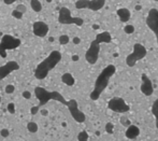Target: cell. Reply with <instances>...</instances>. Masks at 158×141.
<instances>
[{"instance_id": "obj_1", "label": "cell", "mask_w": 158, "mask_h": 141, "mask_svg": "<svg viewBox=\"0 0 158 141\" xmlns=\"http://www.w3.org/2000/svg\"><path fill=\"white\" fill-rule=\"evenodd\" d=\"M116 68L114 65H109L101 71V73L99 74V77L97 78L95 83V87H94V91L92 92L90 94V98L92 100H97L100 95L102 94V92L104 91L107 86L109 85L110 79L113 77V74L115 73Z\"/></svg>"}, {"instance_id": "obj_2", "label": "cell", "mask_w": 158, "mask_h": 141, "mask_svg": "<svg viewBox=\"0 0 158 141\" xmlns=\"http://www.w3.org/2000/svg\"><path fill=\"white\" fill-rule=\"evenodd\" d=\"M111 40H112V37H111L110 32H108V31H103L101 34L97 35L96 39L90 43V47H89V49L86 52V61L92 65L96 64L99 57L100 43H110Z\"/></svg>"}, {"instance_id": "obj_3", "label": "cell", "mask_w": 158, "mask_h": 141, "mask_svg": "<svg viewBox=\"0 0 158 141\" xmlns=\"http://www.w3.org/2000/svg\"><path fill=\"white\" fill-rule=\"evenodd\" d=\"M60 58H61V56H60L59 52H56V51L53 52L49 56V58H47L45 61H43L42 64L38 67V69H37L36 71V77L38 78V79L45 78L47 72H49L52 68H54L56 66L57 63L60 61Z\"/></svg>"}, {"instance_id": "obj_4", "label": "cell", "mask_w": 158, "mask_h": 141, "mask_svg": "<svg viewBox=\"0 0 158 141\" xmlns=\"http://www.w3.org/2000/svg\"><path fill=\"white\" fill-rule=\"evenodd\" d=\"M147 51L145 49L144 45H142L140 43H135L133 45V50L128 56L126 57V64L128 67H133L139 61H141L146 56Z\"/></svg>"}, {"instance_id": "obj_5", "label": "cell", "mask_w": 158, "mask_h": 141, "mask_svg": "<svg viewBox=\"0 0 158 141\" xmlns=\"http://www.w3.org/2000/svg\"><path fill=\"white\" fill-rule=\"evenodd\" d=\"M58 20L60 24H74L76 26H82L84 20L81 17H73L71 16V12L68 8L63 7L59 10Z\"/></svg>"}, {"instance_id": "obj_6", "label": "cell", "mask_w": 158, "mask_h": 141, "mask_svg": "<svg viewBox=\"0 0 158 141\" xmlns=\"http://www.w3.org/2000/svg\"><path fill=\"white\" fill-rule=\"evenodd\" d=\"M108 108L116 113H126L130 110V107L126 104V101L121 97H114L108 102Z\"/></svg>"}, {"instance_id": "obj_7", "label": "cell", "mask_w": 158, "mask_h": 141, "mask_svg": "<svg viewBox=\"0 0 158 141\" xmlns=\"http://www.w3.org/2000/svg\"><path fill=\"white\" fill-rule=\"evenodd\" d=\"M105 0H78L75 2L76 9H90L98 11L104 7Z\"/></svg>"}, {"instance_id": "obj_8", "label": "cell", "mask_w": 158, "mask_h": 141, "mask_svg": "<svg viewBox=\"0 0 158 141\" xmlns=\"http://www.w3.org/2000/svg\"><path fill=\"white\" fill-rule=\"evenodd\" d=\"M146 25L154 32L158 44V10L157 9H151L146 17Z\"/></svg>"}, {"instance_id": "obj_9", "label": "cell", "mask_w": 158, "mask_h": 141, "mask_svg": "<svg viewBox=\"0 0 158 141\" xmlns=\"http://www.w3.org/2000/svg\"><path fill=\"white\" fill-rule=\"evenodd\" d=\"M32 31H33V35L37 36V37H40V38H43L47 36L49 34V25L44 22H36V23H33L32 25Z\"/></svg>"}, {"instance_id": "obj_10", "label": "cell", "mask_w": 158, "mask_h": 141, "mask_svg": "<svg viewBox=\"0 0 158 141\" xmlns=\"http://www.w3.org/2000/svg\"><path fill=\"white\" fill-rule=\"evenodd\" d=\"M141 80H142V83H141L142 94L145 95V96H151V95H153V93H154V86H153V83H152V81L150 80V78L145 73H143L141 77Z\"/></svg>"}, {"instance_id": "obj_11", "label": "cell", "mask_w": 158, "mask_h": 141, "mask_svg": "<svg viewBox=\"0 0 158 141\" xmlns=\"http://www.w3.org/2000/svg\"><path fill=\"white\" fill-rule=\"evenodd\" d=\"M17 68H18V65L16 63H14V61L8 63L4 67H0V79H4L6 75H8V74L10 73L11 71L15 70Z\"/></svg>"}, {"instance_id": "obj_12", "label": "cell", "mask_w": 158, "mask_h": 141, "mask_svg": "<svg viewBox=\"0 0 158 141\" xmlns=\"http://www.w3.org/2000/svg\"><path fill=\"white\" fill-rule=\"evenodd\" d=\"M125 135L126 138H128V139H135L140 135V128L135 125H129L128 128L126 129Z\"/></svg>"}, {"instance_id": "obj_13", "label": "cell", "mask_w": 158, "mask_h": 141, "mask_svg": "<svg viewBox=\"0 0 158 141\" xmlns=\"http://www.w3.org/2000/svg\"><path fill=\"white\" fill-rule=\"evenodd\" d=\"M116 13H117V16L119 17L122 23H126V22H128L130 20V11L128 9H126V8L118 9L116 11Z\"/></svg>"}, {"instance_id": "obj_14", "label": "cell", "mask_w": 158, "mask_h": 141, "mask_svg": "<svg viewBox=\"0 0 158 141\" xmlns=\"http://www.w3.org/2000/svg\"><path fill=\"white\" fill-rule=\"evenodd\" d=\"M61 81H63V83H65L68 86H72L75 83V80H74L73 75L69 72H66V73H63L61 75Z\"/></svg>"}, {"instance_id": "obj_15", "label": "cell", "mask_w": 158, "mask_h": 141, "mask_svg": "<svg viewBox=\"0 0 158 141\" xmlns=\"http://www.w3.org/2000/svg\"><path fill=\"white\" fill-rule=\"evenodd\" d=\"M152 113L155 116V123H156V127L158 129V98L154 101V104L152 106Z\"/></svg>"}, {"instance_id": "obj_16", "label": "cell", "mask_w": 158, "mask_h": 141, "mask_svg": "<svg viewBox=\"0 0 158 141\" xmlns=\"http://www.w3.org/2000/svg\"><path fill=\"white\" fill-rule=\"evenodd\" d=\"M30 6L35 12H41L42 11V4L39 0H30Z\"/></svg>"}, {"instance_id": "obj_17", "label": "cell", "mask_w": 158, "mask_h": 141, "mask_svg": "<svg viewBox=\"0 0 158 141\" xmlns=\"http://www.w3.org/2000/svg\"><path fill=\"white\" fill-rule=\"evenodd\" d=\"M27 129H28L29 133L35 134V133H37V131L39 130V126H38V124H37L36 122H29L27 124Z\"/></svg>"}, {"instance_id": "obj_18", "label": "cell", "mask_w": 158, "mask_h": 141, "mask_svg": "<svg viewBox=\"0 0 158 141\" xmlns=\"http://www.w3.org/2000/svg\"><path fill=\"white\" fill-rule=\"evenodd\" d=\"M88 138H89L88 134L85 130H83L78 136V141H88Z\"/></svg>"}, {"instance_id": "obj_19", "label": "cell", "mask_w": 158, "mask_h": 141, "mask_svg": "<svg viewBox=\"0 0 158 141\" xmlns=\"http://www.w3.org/2000/svg\"><path fill=\"white\" fill-rule=\"evenodd\" d=\"M70 41V38L67 36V35H61L59 37V43L61 45H65V44H68Z\"/></svg>"}, {"instance_id": "obj_20", "label": "cell", "mask_w": 158, "mask_h": 141, "mask_svg": "<svg viewBox=\"0 0 158 141\" xmlns=\"http://www.w3.org/2000/svg\"><path fill=\"white\" fill-rule=\"evenodd\" d=\"M4 91L7 94H13L14 91H15V86H14L13 84H8L6 88H4Z\"/></svg>"}, {"instance_id": "obj_21", "label": "cell", "mask_w": 158, "mask_h": 141, "mask_svg": "<svg viewBox=\"0 0 158 141\" xmlns=\"http://www.w3.org/2000/svg\"><path fill=\"white\" fill-rule=\"evenodd\" d=\"M12 16H13L14 18H16V20H22V18H23V13L15 9V10L12 11Z\"/></svg>"}, {"instance_id": "obj_22", "label": "cell", "mask_w": 158, "mask_h": 141, "mask_svg": "<svg viewBox=\"0 0 158 141\" xmlns=\"http://www.w3.org/2000/svg\"><path fill=\"white\" fill-rule=\"evenodd\" d=\"M124 31H125L126 34L130 35V34H132V32L135 31V27L132 26V25H126L125 28H124Z\"/></svg>"}, {"instance_id": "obj_23", "label": "cell", "mask_w": 158, "mask_h": 141, "mask_svg": "<svg viewBox=\"0 0 158 141\" xmlns=\"http://www.w3.org/2000/svg\"><path fill=\"white\" fill-rule=\"evenodd\" d=\"M114 126H113V124L112 123H108V124L105 125V131L108 133V134H110V135H112L113 134V131H114Z\"/></svg>"}, {"instance_id": "obj_24", "label": "cell", "mask_w": 158, "mask_h": 141, "mask_svg": "<svg viewBox=\"0 0 158 141\" xmlns=\"http://www.w3.org/2000/svg\"><path fill=\"white\" fill-rule=\"evenodd\" d=\"M0 135H1V137L7 138L10 136V130H9L8 128H2V129L0 130Z\"/></svg>"}, {"instance_id": "obj_25", "label": "cell", "mask_w": 158, "mask_h": 141, "mask_svg": "<svg viewBox=\"0 0 158 141\" xmlns=\"http://www.w3.org/2000/svg\"><path fill=\"white\" fill-rule=\"evenodd\" d=\"M8 111L10 112L11 114H14V113H15V106H14V104L10 102V104H8Z\"/></svg>"}, {"instance_id": "obj_26", "label": "cell", "mask_w": 158, "mask_h": 141, "mask_svg": "<svg viewBox=\"0 0 158 141\" xmlns=\"http://www.w3.org/2000/svg\"><path fill=\"white\" fill-rule=\"evenodd\" d=\"M16 10L17 11H20V12H22V13H25L26 12V7L24 6V4H18L17 6V8H16Z\"/></svg>"}, {"instance_id": "obj_27", "label": "cell", "mask_w": 158, "mask_h": 141, "mask_svg": "<svg viewBox=\"0 0 158 141\" xmlns=\"http://www.w3.org/2000/svg\"><path fill=\"white\" fill-rule=\"evenodd\" d=\"M22 95H23V97L25 98V99H30V98H31V93H30L29 91H24Z\"/></svg>"}, {"instance_id": "obj_28", "label": "cell", "mask_w": 158, "mask_h": 141, "mask_svg": "<svg viewBox=\"0 0 158 141\" xmlns=\"http://www.w3.org/2000/svg\"><path fill=\"white\" fill-rule=\"evenodd\" d=\"M40 113H41L43 116H47V115H49V110L43 108V109H41V110H40Z\"/></svg>"}, {"instance_id": "obj_29", "label": "cell", "mask_w": 158, "mask_h": 141, "mask_svg": "<svg viewBox=\"0 0 158 141\" xmlns=\"http://www.w3.org/2000/svg\"><path fill=\"white\" fill-rule=\"evenodd\" d=\"M38 110H39V108L38 107H32L31 108V110H30V113H31L32 115H35L37 112H38Z\"/></svg>"}, {"instance_id": "obj_30", "label": "cell", "mask_w": 158, "mask_h": 141, "mask_svg": "<svg viewBox=\"0 0 158 141\" xmlns=\"http://www.w3.org/2000/svg\"><path fill=\"white\" fill-rule=\"evenodd\" d=\"M80 42H81V39H80L79 37L73 38V43H74V44H80Z\"/></svg>"}, {"instance_id": "obj_31", "label": "cell", "mask_w": 158, "mask_h": 141, "mask_svg": "<svg viewBox=\"0 0 158 141\" xmlns=\"http://www.w3.org/2000/svg\"><path fill=\"white\" fill-rule=\"evenodd\" d=\"M72 61H79V56H78V55H73V56H72Z\"/></svg>"}, {"instance_id": "obj_32", "label": "cell", "mask_w": 158, "mask_h": 141, "mask_svg": "<svg viewBox=\"0 0 158 141\" xmlns=\"http://www.w3.org/2000/svg\"><path fill=\"white\" fill-rule=\"evenodd\" d=\"M4 2H6L7 4H12V2H14L15 0H4Z\"/></svg>"}, {"instance_id": "obj_33", "label": "cell", "mask_w": 158, "mask_h": 141, "mask_svg": "<svg viewBox=\"0 0 158 141\" xmlns=\"http://www.w3.org/2000/svg\"><path fill=\"white\" fill-rule=\"evenodd\" d=\"M94 28H95V29H97V28H99V26H97V25H94Z\"/></svg>"}, {"instance_id": "obj_34", "label": "cell", "mask_w": 158, "mask_h": 141, "mask_svg": "<svg viewBox=\"0 0 158 141\" xmlns=\"http://www.w3.org/2000/svg\"><path fill=\"white\" fill-rule=\"evenodd\" d=\"M53 0H46V2H52Z\"/></svg>"}, {"instance_id": "obj_35", "label": "cell", "mask_w": 158, "mask_h": 141, "mask_svg": "<svg viewBox=\"0 0 158 141\" xmlns=\"http://www.w3.org/2000/svg\"><path fill=\"white\" fill-rule=\"evenodd\" d=\"M155 1H158V0H155Z\"/></svg>"}]
</instances>
